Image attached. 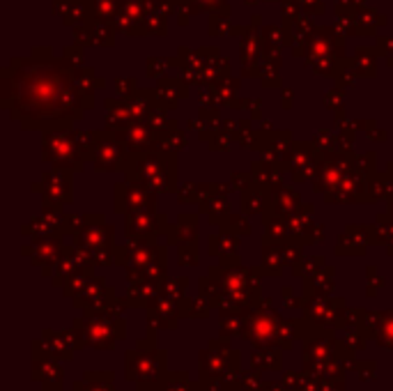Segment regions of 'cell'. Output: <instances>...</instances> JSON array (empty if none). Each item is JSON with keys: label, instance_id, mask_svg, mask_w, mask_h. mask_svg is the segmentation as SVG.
Segmentation results:
<instances>
[{"label": "cell", "instance_id": "6da1fadb", "mask_svg": "<svg viewBox=\"0 0 393 391\" xmlns=\"http://www.w3.org/2000/svg\"><path fill=\"white\" fill-rule=\"evenodd\" d=\"M53 14H60L65 26L77 30L95 21V0H53Z\"/></svg>", "mask_w": 393, "mask_h": 391}, {"label": "cell", "instance_id": "7a4b0ae2", "mask_svg": "<svg viewBox=\"0 0 393 391\" xmlns=\"http://www.w3.org/2000/svg\"><path fill=\"white\" fill-rule=\"evenodd\" d=\"M177 7L182 12H186L189 17H191V14H200V12L230 17V7L225 0H177Z\"/></svg>", "mask_w": 393, "mask_h": 391}, {"label": "cell", "instance_id": "3957f363", "mask_svg": "<svg viewBox=\"0 0 393 391\" xmlns=\"http://www.w3.org/2000/svg\"><path fill=\"white\" fill-rule=\"evenodd\" d=\"M90 28H93V40L97 44H113L115 42V26L113 24H106V21H99L95 19L93 24H90Z\"/></svg>", "mask_w": 393, "mask_h": 391}, {"label": "cell", "instance_id": "277c9868", "mask_svg": "<svg viewBox=\"0 0 393 391\" xmlns=\"http://www.w3.org/2000/svg\"><path fill=\"white\" fill-rule=\"evenodd\" d=\"M283 3L297 7L306 17H320V14H324V0H283Z\"/></svg>", "mask_w": 393, "mask_h": 391}, {"label": "cell", "instance_id": "5b68a950", "mask_svg": "<svg viewBox=\"0 0 393 391\" xmlns=\"http://www.w3.org/2000/svg\"><path fill=\"white\" fill-rule=\"evenodd\" d=\"M262 40L267 42L271 49H274V44L278 49L285 40H288V33H285L283 26H267V28H262Z\"/></svg>", "mask_w": 393, "mask_h": 391}, {"label": "cell", "instance_id": "8992f818", "mask_svg": "<svg viewBox=\"0 0 393 391\" xmlns=\"http://www.w3.org/2000/svg\"><path fill=\"white\" fill-rule=\"evenodd\" d=\"M209 35L211 37H218V35H225L228 33V17H223V14H209Z\"/></svg>", "mask_w": 393, "mask_h": 391}, {"label": "cell", "instance_id": "52a82bcc", "mask_svg": "<svg viewBox=\"0 0 393 391\" xmlns=\"http://www.w3.org/2000/svg\"><path fill=\"white\" fill-rule=\"evenodd\" d=\"M244 3H246V5H253V3H255V0H244Z\"/></svg>", "mask_w": 393, "mask_h": 391}]
</instances>
